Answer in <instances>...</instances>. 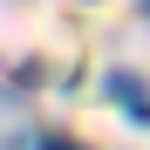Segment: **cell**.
Wrapping results in <instances>:
<instances>
[{"label": "cell", "instance_id": "cell-1", "mask_svg": "<svg viewBox=\"0 0 150 150\" xmlns=\"http://www.w3.org/2000/svg\"><path fill=\"white\" fill-rule=\"evenodd\" d=\"M109 96L123 109H130L137 123H150V89H143V75H130V68H109Z\"/></svg>", "mask_w": 150, "mask_h": 150}, {"label": "cell", "instance_id": "cell-2", "mask_svg": "<svg viewBox=\"0 0 150 150\" xmlns=\"http://www.w3.org/2000/svg\"><path fill=\"white\" fill-rule=\"evenodd\" d=\"M41 150H75V143H41Z\"/></svg>", "mask_w": 150, "mask_h": 150}]
</instances>
